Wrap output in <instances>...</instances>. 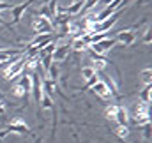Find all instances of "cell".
<instances>
[{
	"mask_svg": "<svg viewBox=\"0 0 152 143\" xmlns=\"http://www.w3.org/2000/svg\"><path fill=\"white\" fill-rule=\"evenodd\" d=\"M25 62H27V57H25V55H21L18 60L11 62V64L7 66V69L4 71V80H14V78H20V74H21L23 69H25Z\"/></svg>",
	"mask_w": 152,
	"mask_h": 143,
	"instance_id": "obj_1",
	"label": "cell"
},
{
	"mask_svg": "<svg viewBox=\"0 0 152 143\" xmlns=\"http://www.w3.org/2000/svg\"><path fill=\"white\" fill-rule=\"evenodd\" d=\"M133 122L138 124V125H143V124H149L151 122V117H149V104H143V103H136L134 109H133Z\"/></svg>",
	"mask_w": 152,
	"mask_h": 143,
	"instance_id": "obj_2",
	"label": "cell"
},
{
	"mask_svg": "<svg viewBox=\"0 0 152 143\" xmlns=\"http://www.w3.org/2000/svg\"><path fill=\"white\" fill-rule=\"evenodd\" d=\"M32 28L36 34H51L53 32V23L51 20L44 18V16H36L32 20Z\"/></svg>",
	"mask_w": 152,
	"mask_h": 143,
	"instance_id": "obj_3",
	"label": "cell"
},
{
	"mask_svg": "<svg viewBox=\"0 0 152 143\" xmlns=\"http://www.w3.org/2000/svg\"><path fill=\"white\" fill-rule=\"evenodd\" d=\"M115 44H117L115 37H106V39H103V41H99L96 44H90V51H94L97 55H106Z\"/></svg>",
	"mask_w": 152,
	"mask_h": 143,
	"instance_id": "obj_4",
	"label": "cell"
},
{
	"mask_svg": "<svg viewBox=\"0 0 152 143\" xmlns=\"http://www.w3.org/2000/svg\"><path fill=\"white\" fill-rule=\"evenodd\" d=\"M32 2L34 0H25L23 4H20V5H14V7H11V14H12V25L14 23H18L23 16H25V12L28 11V7L32 5Z\"/></svg>",
	"mask_w": 152,
	"mask_h": 143,
	"instance_id": "obj_5",
	"label": "cell"
},
{
	"mask_svg": "<svg viewBox=\"0 0 152 143\" xmlns=\"http://www.w3.org/2000/svg\"><path fill=\"white\" fill-rule=\"evenodd\" d=\"M5 131H7V134H11V133H18V134H28L30 133V129H28V125L21 120V118H14L7 127H5Z\"/></svg>",
	"mask_w": 152,
	"mask_h": 143,
	"instance_id": "obj_6",
	"label": "cell"
},
{
	"mask_svg": "<svg viewBox=\"0 0 152 143\" xmlns=\"http://www.w3.org/2000/svg\"><path fill=\"white\" fill-rule=\"evenodd\" d=\"M21 55H23V50H0V64L14 62Z\"/></svg>",
	"mask_w": 152,
	"mask_h": 143,
	"instance_id": "obj_7",
	"label": "cell"
},
{
	"mask_svg": "<svg viewBox=\"0 0 152 143\" xmlns=\"http://www.w3.org/2000/svg\"><path fill=\"white\" fill-rule=\"evenodd\" d=\"M115 41L117 42H120V44H124V46H131L134 41H136V34L133 32V30H122V32H118L117 37H115Z\"/></svg>",
	"mask_w": 152,
	"mask_h": 143,
	"instance_id": "obj_8",
	"label": "cell"
},
{
	"mask_svg": "<svg viewBox=\"0 0 152 143\" xmlns=\"http://www.w3.org/2000/svg\"><path fill=\"white\" fill-rule=\"evenodd\" d=\"M50 42H53V36L51 34H37L36 39H32V42H30V46H34L36 50H42L46 44H50Z\"/></svg>",
	"mask_w": 152,
	"mask_h": 143,
	"instance_id": "obj_9",
	"label": "cell"
},
{
	"mask_svg": "<svg viewBox=\"0 0 152 143\" xmlns=\"http://www.w3.org/2000/svg\"><path fill=\"white\" fill-rule=\"evenodd\" d=\"M30 92L34 94V99L37 103H41V99H42V85H41V78H39L37 72L32 74V90Z\"/></svg>",
	"mask_w": 152,
	"mask_h": 143,
	"instance_id": "obj_10",
	"label": "cell"
},
{
	"mask_svg": "<svg viewBox=\"0 0 152 143\" xmlns=\"http://www.w3.org/2000/svg\"><path fill=\"white\" fill-rule=\"evenodd\" d=\"M69 51H71V46H67V44H60V46H57V48H55V51L51 53V58H53V60H57V62H60V60L67 58Z\"/></svg>",
	"mask_w": 152,
	"mask_h": 143,
	"instance_id": "obj_11",
	"label": "cell"
},
{
	"mask_svg": "<svg viewBox=\"0 0 152 143\" xmlns=\"http://www.w3.org/2000/svg\"><path fill=\"white\" fill-rule=\"evenodd\" d=\"M92 90H94L99 97H103V99H110V97H112L110 88H108V87H106V83H104V81H101V80H99V81L92 87Z\"/></svg>",
	"mask_w": 152,
	"mask_h": 143,
	"instance_id": "obj_12",
	"label": "cell"
},
{
	"mask_svg": "<svg viewBox=\"0 0 152 143\" xmlns=\"http://www.w3.org/2000/svg\"><path fill=\"white\" fill-rule=\"evenodd\" d=\"M90 67L96 72L103 71V69L106 67V58H104V55H97V53L92 51V64H90Z\"/></svg>",
	"mask_w": 152,
	"mask_h": 143,
	"instance_id": "obj_13",
	"label": "cell"
},
{
	"mask_svg": "<svg viewBox=\"0 0 152 143\" xmlns=\"http://www.w3.org/2000/svg\"><path fill=\"white\" fill-rule=\"evenodd\" d=\"M129 120H131L129 111H127L124 106H118V111H117V118H115V122H117V124H122V125H129Z\"/></svg>",
	"mask_w": 152,
	"mask_h": 143,
	"instance_id": "obj_14",
	"label": "cell"
},
{
	"mask_svg": "<svg viewBox=\"0 0 152 143\" xmlns=\"http://www.w3.org/2000/svg\"><path fill=\"white\" fill-rule=\"evenodd\" d=\"M81 9H83V0H75V2H71L66 7V11H67L69 16H78L81 12Z\"/></svg>",
	"mask_w": 152,
	"mask_h": 143,
	"instance_id": "obj_15",
	"label": "cell"
},
{
	"mask_svg": "<svg viewBox=\"0 0 152 143\" xmlns=\"http://www.w3.org/2000/svg\"><path fill=\"white\" fill-rule=\"evenodd\" d=\"M151 94H152V87H151V85H145V87L142 88V92H140V103H143V104H149V106H151V101H152Z\"/></svg>",
	"mask_w": 152,
	"mask_h": 143,
	"instance_id": "obj_16",
	"label": "cell"
},
{
	"mask_svg": "<svg viewBox=\"0 0 152 143\" xmlns=\"http://www.w3.org/2000/svg\"><path fill=\"white\" fill-rule=\"evenodd\" d=\"M99 80L106 83V87L110 88V92H112V96H115V94H118V87H117V83L113 81V78H110V76H106V74H103V76H99Z\"/></svg>",
	"mask_w": 152,
	"mask_h": 143,
	"instance_id": "obj_17",
	"label": "cell"
},
{
	"mask_svg": "<svg viewBox=\"0 0 152 143\" xmlns=\"http://www.w3.org/2000/svg\"><path fill=\"white\" fill-rule=\"evenodd\" d=\"M41 85H42V94L51 96V94L55 92V81H53V80L46 78V80H42V81H41Z\"/></svg>",
	"mask_w": 152,
	"mask_h": 143,
	"instance_id": "obj_18",
	"label": "cell"
},
{
	"mask_svg": "<svg viewBox=\"0 0 152 143\" xmlns=\"http://www.w3.org/2000/svg\"><path fill=\"white\" fill-rule=\"evenodd\" d=\"M115 134H117L118 138L126 140V138L131 134V129H129V125H122V124H117V127H115Z\"/></svg>",
	"mask_w": 152,
	"mask_h": 143,
	"instance_id": "obj_19",
	"label": "cell"
},
{
	"mask_svg": "<svg viewBox=\"0 0 152 143\" xmlns=\"http://www.w3.org/2000/svg\"><path fill=\"white\" fill-rule=\"evenodd\" d=\"M117 111H118V106L117 104H108V106L104 108V117L108 118V120H113L117 118Z\"/></svg>",
	"mask_w": 152,
	"mask_h": 143,
	"instance_id": "obj_20",
	"label": "cell"
},
{
	"mask_svg": "<svg viewBox=\"0 0 152 143\" xmlns=\"http://www.w3.org/2000/svg\"><path fill=\"white\" fill-rule=\"evenodd\" d=\"M37 57H39V64L42 66V69H44V71H48V69H50V66L53 64L51 55H37Z\"/></svg>",
	"mask_w": 152,
	"mask_h": 143,
	"instance_id": "obj_21",
	"label": "cell"
},
{
	"mask_svg": "<svg viewBox=\"0 0 152 143\" xmlns=\"http://www.w3.org/2000/svg\"><path fill=\"white\" fill-rule=\"evenodd\" d=\"M71 48H73L75 51H80V53L88 50V46H87V44H85V42H83L80 37H75V41H73V46H71Z\"/></svg>",
	"mask_w": 152,
	"mask_h": 143,
	"instance_id": "obj_22",
	"label": "cell"
},
{
	"mask_svg": "<svg viewBox=\"0 0 152 143\" xmlns=\"http://www.w3.org/2000/svg\"><path fill=\"white\" fill-rule=\"evenodd\" d=\"M108 36V32H97V34H92L90 36V44H96V42H99V41H103V39H106ZM88 44V46H90Z\"/></svg>",
	"mask_w": 152,
	"mask_h": 143,
	"instance_id": "obj_23",
	"label": "cell"
},
{
	"mask_svg": "<svg viewBox=\"0 0 152 143\" xmlns=\"http://www.w3.org/2000/svg\"><path fill=\"white\" fill-rule=\"evenodd\" d=\"M151 80H152V69L151 67H145V69L142 71V81H143L145 85H151Z\"/></svg>",
	"mask_w": 152,
	"mask_h": 143,
	"instance_id": "obj_24",
	"label": "cell"
},
{
	"mask_svg": "<svg viewBox=\"0 0 152 143\" xmlns=\"http://www.w3.org/2000/svg\"><path fill=\"white\" fill-rule=\"evenodd\" d=\"M12 96H14V97H25L27 92H25V88H23L20 83H16V85L12 87Z\"/></svg>",
	"mask_w": 152,
	"mask_h": 143,
	"instance_id": "obj_25",
	"label": "cell"
},
{
	"mask_svg": "<svg viewBox=\"0 0 152 143\" xmlns=\"http://www.w3.org/2000/svg\"><path fill=\"white\" fill-rule=\"evenodd\" d=\"M46 7H48V12H50V20L55 18V16H57V7H58V5H57V0H50Z\"/></svg>",
	"mask_w": 152,
	"mask_h": 143,
	"instance_id": "obj_26",
	"label": "cell"
},
{
	"mask_svg": "<svg viewBox=\"0 0 152 143\" xmlns=\"http://www.w3.org/2000/svg\"><path fill=\"white\" fill-rule=\"evenodd\" d=\"M41 103H42V108H44V109H51V108H53L51 96H46V94H42V99H41Z\"/></svg>",
	"mask_w": 152,
	"mask_h": 143,
	"instance_id": "obj_27",
	"label": "cell"
},
{
	"mask_svg": "<svg viewBox=\"0 0 152 143\" xmlns=\"http://www.w3.org/2000/svg\"><path fill=\"white\" fill-rule=\"evenodd\" d=\"M94 74H96V71H94V69H92L90 66H88V67H83V69H81V76H83V80H85V81H87V80H90V78H92Z\"/></svg>",
	"mask_w": 152,
	"mask_h": 143,
	"instance_id": "obj_28",
	"label": "cell"
},
{
	"mask_svg": "<svg viewBox=\"0 0 152 143\" xmlns=\"http://www.w3.org/2000/svg\"><path fill=\"white\" fill-rule=\"evenodd\" d=\"M48 72H50V80H57L58 78V67H57V64H51L50 66V69H48Z\"/></svg>",
	"mask_w": 152,
	"mask_h": 143,
	"instance_id": "obj_29",
	"label": "cell"
},
{
	"mask_svg": "<svg viewBox=\"0 0 152 143\" xmlns=\"http://www.w3.org/2000/svg\"><path fill=\"white\" fill-rule=\"evenodd\" d=\"M97 2H99V0H83V9H81V11H90V9H94V7L97 5Z\"/></svg>",
	"mask_w": 152,
	"mask_h": 143,
	"instance_id": "obj_30",
	"label": "cell"
},
{
	"mask_svg": "<svg viewBox=\"0 0 152 143\" xmlns=\"http://www.w3.org/2000/svg\"><path fill=\"white\" fill-rule=\"evenodd\" d=\"M97 81H99V76H97V72H96V74H94V76L90 78V80H87V85H85V88H88V87L92 88V87H94V85H96Z\"/></svg>",
	"mask_w": 152,
	"mask_h": 143,
	"instance_id": "obj_31",
	"label": "cell"
},
{
	"mask_svg": "<svg viewBox=\"0 0 152 143\" xmlns=\"http://www.w3.org/2000/svg\"><path fill=\"white\" fill-rule=\"evenodd\" d=\"M142 129H143V136H145L147 142H149V140H151V122H149V124H143Z\"/></svg>",
	"mask_w": 152,
	"mask_h": 143,
	"instance_id": "obj_32",
	"label": "cell"
},
{
	"mask_svg": "<svg viewBox=\"0 0 152 143\" xmlns=\"http://www.w3.org/2000/svg\"><path fill=\"white\" fill-rule=\"evenodd\" d=\"M7 9H11V5H9L7 2H2V0H0V12H2V11H7Z\"/></svg>",
	"mask_w": 152,
	"mask_h": 143,
	"instance_id": "obj_33",
	"label": "cell"
},
{
	"mask_svg": "<svg viewBox=\"0 0 152 143\" xmlns=\"http://www.w3.org/2000/svg\"><path fill=\"white\" fill-rule=\"evenodd\" d=\"M143 42H147V44H151V32L147 30V34L143 36Z\"/></svg>",
	"mask_w": 152,
	"mask_h": 143,
	"instance_id": "obj_34",
	"label": "cell"
},
{
	"mask_svg": "<svg viewBox=\"0 0 152 143\" xmlns=\"http://www.w3.org/2000/svg\"><path fill=\"white\" fill-rule=\"evenodd\" d=\"M112 2H113V0H103V5H104V7H108Z\"/></svg>",
	"mask_w": 152,
	"mask_h": 143,
	"instance_id": "obj_35",
	"label": "cell"
},
{
	"mask_svg": "<svg viewBox=\"0 0 152 143\" xmlns=\"http://www.w3.org/2000/svg\"><path fill=\"white\" fill-rule=\"evenodd\" d=\"M0 27H9V25H7V23L4 21V18H0Z\"/></svg>",
	"mask_w": 152,
	"mask_h": 143,
	"instance_id": "obj_36",
	"label": "cell"
},
{
	"mask_svg": "<svg viewBox=\"0 0 152 143\" xmlns=\"http://www.w3.org/2000/svg\"><path fill=\"white\" fill-rule=\"evenodd\" d=\"M71 2H75V0H69V4H71Z\"/></svg>",
	"mask_w": 152,
	"mask_h": 143,
	"instance_id": "obj_37",
	"label": "cell"
},
{
	"mask_svg": "<svg viewBox=\"0 0 152 143\" xmlns=\"http://www.w3.org/2000/svg\"><path fill=\"white\" fill-rule=\"evenodd\" d=\"M0 143H2V140H0Z\"/></svg>",
	"mask_w": 152,
	"mask_h": 143,
	"instance_id": "obj_38",
	"label": "cell"
}]
</instances>
